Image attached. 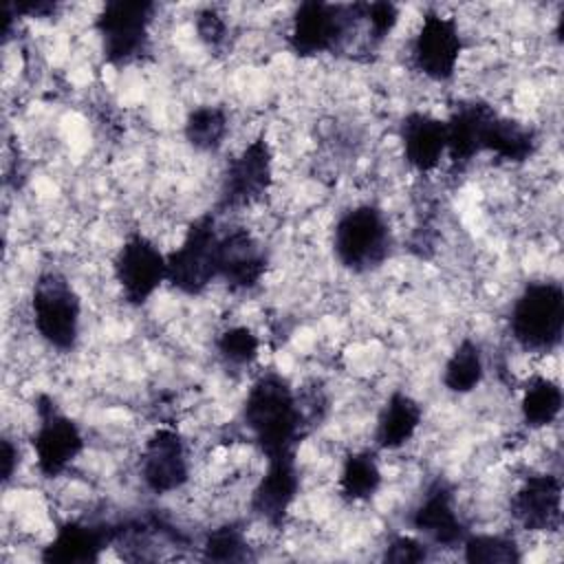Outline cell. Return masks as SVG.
<instances>
[{
  "label": "cell",
  "mask_w": 564,
  "mask_h": 564,
  "mask_svg": "<svg viewBox=\"0 0 564 564\" xmlns=\"http://www.w3.org/2000/svg\"><path fill=\"white\" fill-rule=\"evenodd\" d=\"M511 516L527 531H553L562 522V480L555 474H531L511 496Z\"/></svg>",
  "instance_id": "obj_15"
},
{
  "label": "cell",
  "mask_w": 564,
  "mask_h": 564,
  "mask_svg": "<svg viewBox=\"0 0 564 564\" xmlns=\"http://www.w3.org/2000/svg\"><path fill=\"white\" fill-rule=\"evenodd\" d=\"M412 529L436 546H460L469 535L454 507V494L445 482H434L410 516Z\"/></svg>",
  "instance_id": "obj_16"
},
{
  "label": "cell",
  "mask_w": 564,
  "mask_h": 564,
  "mask_svg": "<svg viewBox=\"0 0 564 564\" xmlns=\"http://www.w3.org/2000/svg\"><path fill=\"white\" fill-rule=\"evenodd\" d=\"M421 421H423L421 403L408 392L394 390L377 416L375 445L388 452L403 447L414 438Z\"/></svg>",
  "instance_id": "obj_20"
},
{
  "label": "cell",
  "mask_w": 564,
  "mask_h": 564,
  "mask_svg": "<svg viewBox=\"0 0 564 564\" xmlns=\"http://www.w3.org/2000/svg\"><path fill=\"white\" fill-rule=\"evenodd\" d=\"M300 491L295 452L267 456V469L251 494V509L267 524L280 527Z\"/></svg>",
  "instance_id": "obj_13"
},
{
  "label": "cell",
  "mask_w": 564,
  "mask_h": 564,
  "mask_svg": "<svg viewBox=\"0 0 564 564\" xmlns=\"http://www.w3.org/2000/svg\"><path fill=\"white\" fill-rule=\"evenodd\" d=\"M361 24V2L339 4L308 0L302 2L289 29V46L300 57H315L339 51Z\"/></svg>",
  "instance_id": "obj_5"
},
{
  "label": "cell",
  "mask_w": 564,
  "mask_h": 564,
  "mask_svg": "<svg viewBox=\"0 0 564 564\" xmlns=\"http://www.w3.org/2000/svg\"><path fill=\"white\" fill-rule=\"evenodd\" d=\"M267 271V253L247 227H234L218 238V280L231 291H249Z\"/></svg>",
  "instance_id": "obj_14"
},
{
  "label": "cell",
  "mask_w": 564,
  "mask_h": 564,
  "mask_svg": "<svg viewBox=\"0 0 564 564\" xmlns=\"http://www.w3.org/2000/svg\"><path fill=\"white\" fill-rule=\"evenodd\" d=\"M242 421L264 456L295 452L304 432L300 399L278 372H264L251 383L242 403Z\"/></svg>",
  "instance_id": "obj_1"
},
{
  "label": "cell",
  "mask_w": 564,
  "mask_h": 564,
  "mask_svg": "<svg viewBox=\"0 0 564 564\" xmlns=\"http://www.w3.org/2000/svg\"><path fill=\"white\" fill-rule=\"evenodd\" d=\"M35 416L37 423L31 436L35 465L44 478H55L79 458L86 441L79 425L48 394L35 399Z\"/></svg>",
  "instance_id": "obj_8"
},
{
  "label": "cell",
  "mask_w": 564,
  "mask_h": 564,
  "mask_svg": "<svg viewBox=\"0 0 564 564\" xmlns=\"http://www.w3.org/2000/svg\"><path fill=\"white\" fill-rule=\"evenodd\" d=\"M463 53V35L454 15L425 11L410 44L412 66L432 82H449Z\"/></svg>",
  "instance_id": "obj_9"
},
{
  "label": "cell",
  "mask_w": 564,
  "mask_h": 564,
  "mask_svg": "<svg viewBox=\"0 0 564 564\" xmlns=\"http://www.w3.org/2000/svg\"><path fill=\"white\" fill-rule=\"evenodd\" d=\"M229 130V119L220 106H198L189 110L183 123L185 141L198 152H214L223 145Z\"/></svg>",
  "instance_id": "obj_25"
},
{
  "label": "cell",
  "mask_w": 564,
  "mask_h": 564,
  "mask_svg": "<svg viewBox=\"0 0 564 564\" xmlns=\"http://www.w3.org/2000/svg\"><path fill=\"white\" fill-rule=\"evenodd\" d=\"M156 4L148 0H112L95 18V31L108 64L123 66L141 57L150 44Z\"/></svg>",
  "instance_id": "obj_7"
},
{
  "label": "cell",
  "mask_w": 564,
  "mask_h": 564,
  "mask_svg": "<svg viewBox=\"0 0 564 564\" xmlns=\"http://www.w3.org/2000/svg\"><path fill=\"white\" fill-rule=\"evenodd\" d=\"M31 317L42 341L59 352L77 346L82 328V297L70 280L55 269L42 271L31 289Z\"/></svg>",
  "instance_id": "obj_4"
},
{
  "label": "cell",
  "mask_w": 564,
  "mask_h": 564,
  "mask_svg": "<svg viewBox=\"0 0 564 564\" xmlns=\"http://www.w3.org/2000/svg\"><path fill=\"white\" fill-rule=\"evenodd\" d=\"M562 403L564 399L557 381L544 375H531L524 381L520 397V414L529 427L540 430L551 425L560 416Z\"/></svg>",
  "instance_id": "obj_22"
},
{
  "label": "cell",
  "mask_w": 564,
  "mask_h": 564,
  "mask_svg": "<svg viewBox=\"0 0 564 564\" xmlns=\"http://www.w3.org/2000/svg\"><path fill=\"white\" fill-rule=\"evenodd\" d=\"M399 22V7L392 2H364L361 4V24L366 26L368 42L372 46L381 44Z\"/></svg>",
  "instance_id": "obj_29"
},
{
  "label": "cell",
  "mask_w": 564,
  "mask_h": 564,
  "mask_svg": "<svg viewBox=\"0 0 564 564\" xmlns=\"http://www.w3.org/2000/svg\"><path fill=\"white\" fill-rule=\"evenodd\" d=\"M139 474L152 494L178 491L189 480V449L174 427L154 430L141 447Z\"/></svg>",
  "instance_id": "obj_12"
},
{
  "label": "cell",
  "mask_w": 564,
  "mask_h": 564,
  "mask_svg": "<svg viewBox=\"0 0 564 564\" xmlns=\"http://www.w3.org/2000/svg\"><path fill=\"white\" fill-rule=\"evenodd\" d=\"M381 467L370 449L352 452L344 458L339 469V494L350 502H361L372 498L381 487Z\"/></svg>",
  "instance_id": "obj_23"
},
{
  "label": "cell",
  "mask_w": 564,
  "mask_h": 564,
  "mask_svg": "<svg viewBox=\"0 0 564 564\" xmlns=\"http://www.w3.org/2000/svg\"><path fill=\"white\" fill-rule=\"evenodd\" d=\"M399 139L405 161L421 174L436 170L447 156L445 119L430 112H408L399 126Z\"/></svg>",
  "instance_id": "obj_17"
},
{
  "label": "cell",
  "mask_w": 564,
  "mask_h": 564,
  "mask_svg": "<svg viewBox=\"0 0 564 564\" xmlns=\"http://www.w3.org/2000/svg\"><path fill=\"white\" fill-rule=\"evenodd\" d=\"M494 108L482 101L460 104L447 119V159L454 165H467L476 154L482 152L485 123Z\"/></svg>",
  "instance_id": "obj_19"
},
{
  "label": "cell",
  "mask_w": 564,
  "mask_h": 564,
  "mask_svg": "<svg viewBox=\"0 0 564 564\" xmlns=\"http://www.w3.org/2000/svg\"><path fill=\"white\" fill-rule=\"evenodd\" d=\"M427 544L419 538L412 535H394L383 553L386 562H397V564H412V562H423L427 560Z\"/></svg>",
  "instance_id": "obj_30"
},
{
  "label": "cell",
  "mask_w": 564,
  "mask_h": 564,
  "mask_svg": "<svg viewBox=\"0 0 564 564\" xmlns=\"http://www.w3.org/2000/svg\"><path fill=\"white\" fill-rule=\"evenodd\" d=\"M115 282L128 304H145L167 280L165 253L141 231H132L115 253Z\"/></svg>",
  "instance_id": "obj_10"
},
{
  "label": "cell",
  "mask_w": 564,
  "mask_h": 564,
  "mask_svg": "<svg viewBox=\"0 0 564 564\" xmlns=\"http://www.w3.org/2000/svg\"><path fill=\"white\" fill-rule=\"evenodd\" d=\"M203 557L209 562H245L251 557L247 538L238 524H220L205 535Z\"/></svg>",
  "instance_id": "obj_27"
},
{
  "label": "cell",
  "mask_w": 564,
  "mask_h": 564,
  "mask_svg": "<svg viewBox=\"0 0 564 564\" xmlns=\"http://www.w3.org/2000/svg\"><path fill=\"white\" fill-rule=\"evenodd\" d=\"M196 31L200 35V40L209 46H218L223 44L225 40V33H227V24L223 20V15L214 9H205L198 13L196 18Z\"/></svg>",
  "instance_id": "obj_31"
},
{
  "label": "cell",
  "mask_w": 564,
  "mask_h": 564,
  "mask_svg": "<svg viewBox=\"0 0 564 564\" xmlns=\"http://www.w3.org/2000/svg\"><path fill=\"white\" fill-rule=\"evenodd\" d=\"M485 377V359L478 341L465 337L447 357L443 368V386L454 394H469Z\"/></svg>",
  "instance_id": "obj_24"
},
{
  "label": "cell",
  "mask_w": 564,
  "mask_h": 564,
  "mask_svg": "<svg viewBox=\"0 0 564 564\" xmlns=\"http://www.w3.org/2000/svg\"><path fill=\"white\" fill-rule=\"evenodd\" d=\"M463 546L465 562L471 564H513L520 562L518 544L507 535L476 533L467 535Z\"/></svg>",
  "instance_id": "obj_26"
},
{
  "label": "cell",
  "mask_w": 564,
  "mask_h": 564,
  "mask_svg": "<svg viewBox=\"0 0 564 564\" xmlns=\"http://www.w3.org/2000/svg\"><path fill=\"white\" fill-rule=\"evenodd\" d=\"M20 465V449L18 443L9 436H2V482L7 485Z\"/></svg>",
  "instance_id": "obj_32"
},
{
  "label": "cell",
  "mask_w": 564,
  "mask_h": 564,
  "mask_svg": "<svg viewBox=\"0 0 564 564\" xmlns=\"http://www.w3.org/2000/svg\"><path fill=\"white\" fill-rule=\"evenodd\" d=\"M273 152L264 134L249 141L227 165L220 185V207L242 209L256 205L271 187Z\"/></svg>",
  "instance_id": "obj_11"
},
{
  "label": "cell",
  "mask_w": 564,
  "mask_h": 564,
  "mask_svg": "<svg viewBox=\"0 0 564 564\" xmlns=\"http://www.w3.org/2000/svg\"><path fill=\"white\" fill-rule=\"evenodd\" d=\"M509 328L516 344L527 352H551L562 344L564 291L560 282H529L513 300Z\"/></svg>",
  "instance_id": "obj_3"
},
{
  "label": "cell",
  "mask_w": 564,
  "mask_h": 564,
  "mask_svg": "<svg viewBox=\"0 0 564 564\" xmlns=\"http://www.w3.org/2000/svg\"><path fill=\"white\" fill-rule=\"evenodd\" d=\"M392 249L390 223L381 207L359 203L339 214L333 229V253L350 273L381 267Z\"/></svg>",
  "instance_id": "obj_2"
},
{
  "label": "cell",
  "mask_w": 564,
  "mask_h": 564,
  "mask_svg": "<svg viewBox=\"0 0 564 564\" xmlns=\"http://www.w3.org/2000/svg\"><path fill=\"white\" fill-rule=\"evenodd\" d=\"M216 350H218V357L227 366L242 368V366H249V364H253L258 359V355H260V339L247 326H229V328H225L218 335Z\"/></svg>",
  "instance_id": "obj_28"
},
{
  "label": "cell",
  "mask_w": 564,
  "mask_h": 564,
  "mask_svg": "<svg viewBox=\"0 0 564 564\" xmlns=\"http://www.w3.org/2000/svg\"><path fill=\"white\" fill-rule=\"evenodd\" d=\"M110 533L101 527L86 522L62 524L53 540L44 546L42 560L55 564H88L97 562L99 553L106 549Z\"/></svg>",
  "instance_id": "obj_18"
},
{
  "label": "cell",
  "mask_w": 564,
  "mask_h": 564,
  "mask_svg": "<svg viewBox=\"0 0 564 564\" xmlns=\"http://www.w3.org/2000/svg\"><path fill=\"white\" fill-rule=\"evenodd\" d=\"M218 238L212 214L198 216L187 229L176 249L165 253L167 280L183 295H200L218 280Z\"/></svg>",
  "instance_id": "obj_6"
},
{
  "label": "cell",
  "mask_w": 564,
  "mask_h": 564,
  "mask_svg": "<svg viewBox=\"0 0 564 564\" xmlns=\"http://www.w3.org/2000/svg\"><path fill=\"white\" fill-rule=\"evenodd\" d=\"M538 145V137L529 126L502 117L496 110L489 115L482 132V152H491L509 163H524Z\"/></svg>",
  "instance_id": "obj_21"
}]
</instances>
